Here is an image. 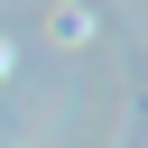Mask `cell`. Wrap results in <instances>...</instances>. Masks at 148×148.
I'll list each match as a JSON object with an SVG mask.
<instances>
[{
	"mask_svg": "<svg viewBox=\"0 0 148 148\" xmlns=\"http://www.w3.org/2000/svg\"><path fill=\"white\" fill-rule=\"evenodd\" d=\"M46 28H56V37H65V46H83V37H92V9H56V18H46Z\"/></svg>",
	"mask_w": 148,
	"mask_h": 148,
	"instance_id": "obj_1",
	"label": "cell"
},
{
	"mask_svg": "<svg viewBox=\"0 0 148 148\" xmlns=\"http://www.w3.org/2000/svg\"><path fill=\"white\" fill-rule=\"evenodd\" d=\"M0 74H9V46H0Z\"/></svg>",
	"mask_w": 148,
	"mask_h": 148,
	"instance_id": "obj_2",
	"label": "cell"
}]
</instances>
